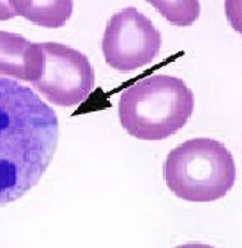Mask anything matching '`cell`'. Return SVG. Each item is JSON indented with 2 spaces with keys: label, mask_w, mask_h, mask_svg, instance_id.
<instances>
[{
  "label": "cell",
  "mask_w": 242,
  "mask_h": 248,
  "mask_svg": "<svg viewBox=\"0 0 242 248\" xmlns=\"http://www.w3.org/2000/svg\"><path fill=\"white\" fill-rule=\"evenodd\" d=\"M15 15L45 28L63 27L74 11V0H9Z\"/></svg>",
  "instance_id": "obj_7"
},
{
  "label": "cell",
  "mask_w": 242,
  "mask_h": 248,
  "mask_svg": "<svg viewBox=\"0 0 242 248\" xmlns=\"http://www.w3.org/2000/svg\"><path fill=\"white\" fill-rule=\"evenodd\" d=\"M160 15L176 27H189L200 18V0H147Z\"/></svg>",
  "instance_id": "obj_8"
},
{
  "label": "cell",
  "mask_w": 242,
  "mask_h": 248,
  "mask_svg": "<svg viewBox=\"0 0 242 248\" xmlns=\"http://www.w3.org/2000/svg\"><path fill=\"white\" fill-rule=\"evenodd\" d=\"M14 16L16 15L9 5V0H0V21H9Z\"/></svg>",
  "instance_id": "obj_10"
},
{
  "label": "cell",
  "mask_w": 242,
  "mask_h": 248,
  "mask_svg": "<svg viewBox=\"0 0 242 248\" xmlns=\"http://www.w3.org/2000/svg\"><path fill=\"white\" fill-rule=\"evenodd\" d=\"M225 15L230 27L242 35V0H225Z\"/></svg>",
  "instance_id": "obj_9"
},
{
  "label": "cell",
  "mask_w": 242,
  "mask_h": 248,
  "mask_svg": "<svg viewBox=\"0 0 242 248\" xmlns=\"http://www.w3.org/2000/svg\"><path fill=\"white\" fill-rule=\"evenodd\" d=\"M43 68L40 43L34 44L18 34L0 31V75L34 82Z\"/></svg>",
  "instance_id": "obj_6"
},
{
  "label": "cell",
  "mask_w": 242,
  "mask_h": 248,
  "mask_svg": "<svg viewBox=\"0 0 242 248\" xmlns=\"http://www.w3.org/2000/svg\"><path fill=\"white\" fill-rule=\"evenodd\" d=\"M175 248H216L213 245H209V244H200V242H191V244H182V245H178Z\"/></svg>",
  "instance_id": "obj_11"
},
{
  "label": "cell",
  "mask_w": 242,
  "mask_h": 248,
  "mask_svg": "<svg viewBox=\"0 0 242 248\" xmlns=\"http://www.w3.org/2000/svg\"><path fill=\"white\" fill-rule=\"evenodd\" d=\"M167 188L191 203H210L225 197L235 185L232 153L213 138H192L167 155L163 166Z\"/></svg>",
  "instance_id": "obj_3"
},
{
  "label": "cell",
  "mask_w": 242,
  "mask_h": 248,
  "mask_svg": "<svg viewBox=\"0 0 242 248\" xmlns=\"http://www.w3.org/2000/svg\"><path fill=\"white\" fill-rule=\"evenodd\" d=\"M43 68L32 85L47 100L63 108L82 103L95 84L87 56L62 43H40Z\"/></svg>",
  "instance_id": "obj_4"
},
{
  "label": "cell",
  "mask_w": 242,
  "mask_h": 248,
  "mask_svg": "<svg viewBox=\"0 0 242 248\" xmlns=\"http://www.w3.org/2000/svg\"><path fill=\"white\" fill-rule=\"evenodd\" d=\"M160 47V31L135 8L116 12L109 21L102 41L106 63L122 74L150 65L157 58Z\"/></svg>",
  "instance_id": "obj_5"
},
{
  "label": "cell",
  "mask_w": 242,
  "mask_h": 248,
  "mask_svg": "<svg viewBox=\"0 0 242 248\" xmlns=\"http://www.w3.org/2000/svg\"><path fill=\"white\" fill-rule=\"evenodd\" d=\"M58 142L56 112L30 87L0 78V207L38 184Z\"/></svg>",
  "instance_id": "obj_1"
},
{
  "label": "cell",
  "mask_w": 242,
  "mask_h": 248,
  "mask_svg": "<svg viewBox=\"0 0 242 248\" xmlns=\"http://www.w3.org/2000/svg\"><path fill=\"white\" fill-rule=\"evenodd\" d=\"M194 112L191 88L173 75H149L128 87L119 98L123 129L144 141L165 140L182 129Z\"/></svg>",
  "instance_id": "obj_2"
}]
</instances>
